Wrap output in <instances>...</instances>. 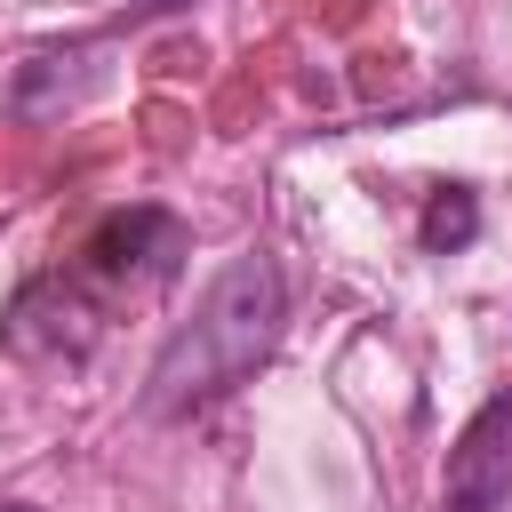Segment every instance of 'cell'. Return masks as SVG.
<instances>
[{
  "label": "cell",
  "instance_id": "obj_3",
  "mask_svg": "<svg viewBox=\"0 0 512 512\" xmlns=\"http://www.w3.org/2000/svg\"><path fill=\"white\" fill-rule=\"evenodd\" d=\"M88 256H96V272H112V280H168L176 256H184V224L160 216V208H128V216H104V224H96Z\"/></svg>",
  "mask_w": 512,
  "mask_h": 512
},
{
  "label": "cell",
  "instance_id": "obj_4",
  "mask_svg": "<svg viewBox=\"0 0 512 512\" xmlns=\"http://www.w3.org/2000/svg\"><path fill=\"white\" fill-rule=\"evenodd\" d=\"M416 232H424L432 256H448V248H464V240L480 232V200H472L464 184H440V192L424 200V224H416Z\"/></svg>",
  "mask_w": 512,
  "mask_h": 512
},
{
  "label": "cell",
  "instance_id": "obj_5",
  "mask_svg": "<svg viewBox=\"0 0 512 512\" xmlns=\"http://www.w3.org/2000/svg\"><path fill=\"white\" fill-rule=\"evenodd\" d=\"M0 512H40V504H0Z\"/></svg>",
  "mask_w": 512,
  "mask_h": 512
},
{
  "label": "cell",
  "instance_id": "obj_6",
  "mask_svg": "<svg viewBox=\"0 0 512 512\" xmlns=\"http://www.w3.org/2000/svg\"><path fill=\"white\" fill-rule=\"evenodd\" d=\"M160 8H168V0H160Z\"/></svg>",
  "mask_w": 512,
  "mask_h": 512
},
{
  "label": "cell",
  "instance_id": "obj_1",
  "mask_svg": "<svg viewBox=\"0 0 512 512\" xmlns=\"http://www.w3.org/2000/svg\"><path fill=\"white\" fill-rule=\"evenodd\" d=\"M272 336H280V272H272L264 256H240V264L208 288L200 320L176 328L168 352L152 360L144 408H152V416H184V408L232 392V384L272 352Z\"/></svg>",
  "mask_w": 512,
  "mask_h": 512
},
{
  "label": "cell",
  "instance_id": "obj_2",
  "mask_svg": "<svg viewBox=\"0 0 512 512\" xmlns=\"http://www.w3.org/2000/svg\"><path fill=\"white\" fill-rule=\"evenodd\" d=\"M504 496H512V392H488L448 448L440 512H504Z\"/></svg>",
  "mask_w": 512,
  "mask_h": 512
}]
</instances>
